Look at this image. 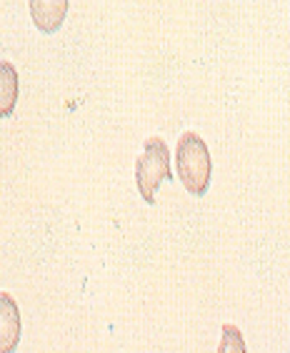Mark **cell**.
<instances>
[{
	"label": "cell",
	"mask_w": 290,
	"mask_h": 353,
	"mask_svg": "<svg viewBox=\"0 0 290 353\" xmlns=\"http://www.w3.org/2000/svg\"><path fill=\"white\" fill-rule=\"evenodd\" d=\"M18 103V70L10 61H0V118L13 116Z\"/></svg>",
	"instance_id": "obj_5"
},
{
	"label": "cell",
	"mask_w": 290,
	"mask_h": 353,
	"mask_svg": "<svg viewBox=\"0 0 290 353\" xmlns=\"http://www.w3.org/2000/svg\"><path fill=\"white\" fill-rule=\"evenodd\" d=\"M218 353H248L245 336L236 323H223V328H220V346H218Z\"/></svg>",
	"instance_id": "obj_6"
},
{
	"label": "cell",
	"mask_w": 290,
	"mask_h": 353,
	"mask_svg": "<svg viewBox=\"0 0 290 353\" xmlns=\"http://www.w3.org/2000/svg\"><path fill=\"white\" fill-rule=\"evenodd\" d=\"M28 8H30V18H33L35 28L41 33L50 35L55 30H61L70 3L68 0H30Z\"/></svg>",
	"instance_id": "obj_4"
},
{
	"label": "cell",
	"mask_w": 290,
	"mask_h": 353,
	"mask_svg": "<svg viewBox=\"0 0 290 353\" xmlns=\"http://www.w3.org/2000/svg\"><path fill=\"white\" fill-rule=\"evenodd\" d=\"M23 336L21 308L8 291H0V353H15Z\"/></svg>",
	"instance_id": "obj_3"
},
{
	"label": "cell",
	"mask_w": 290,
	"mask_h": 353,
	"mask_svg": "<svg viewBox=\"0 0 290 353\" xmlns=\"http://www.w3.org/2000/svg\"><path fill=\"white\" fill-rule=\"evenodd\" d=\"M176 165L183 188L188 190L190 196H205L208 193L210 176H213V161H210L208 143L203 141L198 133L185 130L178 138Z\"/></svg>",
	"instance_id": "obj_1"
},
{
	"label": "cell",
	"mask_w": 290,
	"mask_h": 353,
	"mask_svg": "<svg viewBox=\"0 0 290 353\" xmlns=\"http://www.w3.org/2000/svg\"><path fill=\"white\" fill-rule=\"evenodd\" d=\"M170 148L160 136H150L143 145V153L135 161V185L148 205L156 203V190L163 181H170Z\"/></svg>",
	"instance_id": "obj_2"
}]
</instances>
